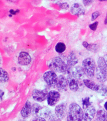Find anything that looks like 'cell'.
I'll return each mask as SVG.
<instances>
[{
    "label": "cell",
    "instance_id": "6da1fadb",
    "mask_svg": "<svg viewBox=\"0 0 107 121\" xmlns=\"http://www.w3.org/2000/svg\"><path fill=\"white\" fill-rule=\"evenodd\" d=\"M83 119V111L80 106L76 103H72L69 107L67 121H82Z\"/></svg>",
    "mask_w": 107,
    "mask_h": 121
},
{
    "label": "cell",
    "instance_id": "7a4b0ae2",
    "mask_svg": "<svg viewBox=\"0 0 107 121\" xmlns=\"http://www.w3.org/2000/svg\"><path fill=\"white\" fill-rule=\"evenodd\" d=\"M49 67L54 72L68 74L67 64L59 57H55L51 59L49 62Z\"/></svg>",
    "mask_w": 107,
    "mask_h": 121
},
{
    "label": "cell",
    "instance_id": "3957f363",
    "mask_svg": "<svg viewBox=\"0 0 107 121\" xmlns=\"http://www.w3.org/2000/svg\"><path fill=\"white\" fill-rule=\"evenodd\" d=\"M83 68L87 76L90 78L94 77L96 71V65L93 59L91 57L85 59L83 62Z\"/></svg>",
    "mask_w": 107,
    "mask_h": 121
},
{
    "label": "cell",
    "instance_id": "277c9868",
    "mask_svg": "<svg viewBox=\"0 0 107 121\" xmlns=\"http://www.w3.org/2000/svg\"><path fill=\"white\" fill-rule=\"evenodd\" d=\"M57 76L56 73L52 71H49L43 74V79L45 83L49 86H54L56 85L57 80Z\"/></svg>",
    "mask_w": 107,
    "mask_h": 121
},
{
    "label": "cell",
    "instance_id": "5b68a950",
    "mask_svg": "<svg viewBox=\"0 0 107 121\" xmlns=\"http://www.w3.org/2000/svg\"><path fill=\"white\" fill-rule=\"evenodd\" d=\"M60 93L57 91L52 90L48 93L47 96V103L50 106H54L59 102L60 99Z\"/></svg>",
    "mask_w": 107,
    "mask_h": 121
},
{
    "label": "cell",
    "instance_id": "8992f818",
    "mask_svg": "<svg viewBox=\"0 0 107 121\" xmlns=\"http://www.w3.org/2000/svg\"><path fill=\"white\" fill-rule=\"evenodd\" d=\"M48 93L47 90H34L32 93V97L34 100L37 102H42L47 98Z\"/></svg>",
    "mask_w": 107,
    "mask_h": 121
},
{
    "label": "cell",
    "instance_id": "52a82bcc",
    "mask_svg": "<svg viewBox=\"0 0 107 121\" xmlns=\"http://www.w3.org/2000/svg\"><path fill=\"white\" fill-rule=\"evenodd\" d=\"M55 113L59 119H64L67 113V104L65 102H62L57 105L55 108Z\"/></svg>",
    "mask_w": 107,
    "mask_h": 121
},
{
    "label": "cell",
    "instance_id": "ba28073f",
    "mask_svg": "<svg viewBox=\"0 0 107 121\" xmlns=\"http://www.w3.org/2000/svg\"><path fill=\"white\" fill-rule=\"evenodd\" d=\"M96 115V110L94 107L90 106L85 109L83 112V120L84 121H91L94 119Z\"/></svg>",
    "mask_w": 107,
    "mask_h": 121
},
{
    "label": "cell",
    "instance_id": "9c48e42d",
    "mask_svg": "<svg viewBox=\"0 0 107 121\" xmlns=\"http://www.w3.org/2000/svg\"><path fill=\"white\" fill-rule=\"evenodd\" d=\"M68 79L64 76H59L56 84L57 89L60 91H65L68 89Z\"/></svg>",
    "mask_w": 107,
    "mask_h": 121
},
{
    "label": "cell",
    "instance_id": "30bf717a",
    "mask_svg": "<svg viewBox=\"0 0 107 121\" xmlns=\"http://www.w3.org/2000/svg\"><path fill=\"white\" fill-rule=\"evenodd\" d=\"M69 74H71L74 77H75L76 78L79 80V79H83L85 75V73L83 67L77 66L76 67H73L70 70V73Z\"/></svg>",
    "mask_w": 107,
    "mask_h": 121
},
{
    "label": "cell",
    "instance_id": "8fae6325",
    "mask_svg": "<svg viewBox=\"0 0 107 121\" xmlns=\"http://www.w3.org/2000/svg\"><path fill=\"white\" fill-rule=\"evenodd\" d=\"M77 62H78V59L75 54L73 52H70L67 58V63H66L68 69V74H69L71 69L75 66L76 64H77Z\"/></svg>",
    "mask_w": 107,
    "mask_h": 121
},
{
    "label": "cell",
    "instance_id": "7c38bea8",
    "mask_svg": "<svg viewBox=\"0 0 107 121\" xmlns=\"http://www.w3.org/2000/svg\"><path fill=\"white\" fill-rule=\"evenodd\" d=\"M31 60H32V59H31L30 54L26 52H21L20 53L18 57V63L22 66L28 65L31 62Z\"/></svg>",
    "mask_w": 107,
    "mask_h": 121
},
{
    "label": "cell",
    "instance_id": "4fadbf2b",
    "mask_svg": "<svg viewBox=\"0 0 107 121\" xmlns=\"http://www.w3.org/2000/svg\"><path fill=\"white\" fill-rule=\"evenodd\" d=\"M68 83L69 88L73 91H76L79 89V79L74 77L71 74H69L68 76Z\"/></svg>",
    "mask_w": 107,
    "mask_h": 121
},
{
    "label": "cell",
    "instance_id": "5bb4252c",
    "mask_svg": "<svg viewBox=\"0 0 107 121\" xmlns=\"http://www.w3.org/2000/svg\"><path fill=\"white\" fill-rule=\"evenodd\" d=\"M71 12L73 15L76 16L83 15L85 13V9L83 6L79 3H74L71 6Z\"/></svg>",
    "mask_w": 107,
    "mask_h": 121
},
{
    "label": "cell",
    "instance_id": "9a60e30c",
    "mask_svg": "<svg viewBox=\"0 0 107 121\" xmlns=\"http://www.w3.org/2000/svg\"><path fill=\"white\" fill-rule=\"evenodd\" d=\"M32 104L29 101H27L25 104V105L23 106V107L22 108L21 110V115L23 118H24V119L28 118L30 115L31 113H32Z\"/></svg>",
    "mask_w": 107,
    "mask_h": 121
},
{
    "label": "cell",
    "instance_id": "2e32d148",
    "mask_svg": "<svg viewBox=\"0 0 107 121\" xmlns=\"http://www.w3.org/2000/svg\"><path fill=\"white\" fill-rule=\"evenodd\" d=\"M107 74L103 71L99 67L96 68V78L101 83H105L107 79Z\"/></svg>",
    "mask_w": 107,
    "mask_h": 121
},
{
    "label": "cell",
    "instance_id": "e0dca14e",
    "mask_svg": "<svg viewBox=\"0 0 107 121\" xmlns=\"http://www.w3.org/2000/svg\"><path fill=\"white\" fill-rule=\"evenodd\" d=\"M83 83H84L85 86L88 87L89 89L92 90L94 91H97V90H98V85L96 84V83H94V81H91L90 79H84Z\"/></svg>",
    "mask_w": 107,
    "mask_h": 121
},
{
    "label": "cell",
    "instance_id": "ac0fdd59",
    "mask_svg": "<svg viewBox=\"0 0 107 121\" xmlns=\"http://www.w3.org/2000/svg\"><path fill=\"white\" fill-rule=\"evenodd\" d=\"M95 121H107V113L103 110H100L96 113Z\"/></svg>",
    "mask_w": 107,
    "mask_h": 121
},
{
    "label": "cell",
    "instance_id": "d6986e66",
    "mask_svg": "<svg viewBox=\"0 0 107 121\" xmlns=\"http://www.w3.org/2000/svg\"><path fill=\"white\" fill-rule=\"evenodd\" d=\"M42 108V107L39 104H34L32 105V114L35 117H39L40 116V114H41Z\"/></svg>",
    "mask_w": 107,
    "mask_h": 121
},
{
    "label": "cell",
    "instance_id": "ffe728a7",
    "mask_svg": "<svg viewBox=\"0 0 107 121\" xmlns=\"http://www.w3.org/2000/svg\"><path fill=\"white\" fill-rule=\"evenodd\" d=\"M98 64L99 68L107 74V62L103 57H100L98 58Z\"/></svg>",
    "mask_w": 107,
    "mask_h": 121
},
{
    "label": "cell",
    "instance_id": "44dd1931",
    "mask_svg": "<svg viewBox=\"0 0 107 121\" xmlns=\"http://www.w3.org/2000/svg\"><path fill=\"white\" fill-rule=\"evenodd\" d=\"M9 79L8 74L5 70L0 68V82L1 83H6Z\"/></svg>",
    "mask_w": 107,
    "mask_h": 121
},
{
    "label": "cell",
    "instance_id": "7402d4cb",
    "mask_svg": "<svg viewBox=\"0 0 107 121\" xmlns=\"http://www.w3.org/2000/svg\"><path fill=\"white\" fill-rule=\"evenodd\" d=\"M97 92L99 93L102 96H107V87L105 85L103 84H100L98 85V88L97 90Z\"/></svg>",
    "mask_w": 107,
    "mask_h": 121
},
{
    "label": "cell",
    "instance_id": "603a6c76",
    "mask_svg": "<svg viewBox=\"0 0 107 121\" xmlns=\"http://www.w3.org/2000/svg\"><path fill=\"white\" fill-rule=\"evenodd\" d=\"M56 51L58 53L64 52L66 49V45L62 42H59L56 45Z\"/></svg>",
    "mask_w": 107,
    "mask_h": 121
},
{
    "label": "cell",
    "instance_id": "cb8c5ba5",
    "mask_svg": "<svg viewBox=\"0 0 107 121\" xmlns=\"http://www.w3.org/2000/svg\"><path fill=\"white\" fill-rule=\"evenodd\" d=\"M51 115H52V112L49 108L45 107H42L40 116H43L44 117H49Z\"/></svg>",
    "mask_w": 107,
    "mask_h": 121
},
{
    "label": "cell",
    "instance_id": "d4e9b609",
    "mask_svg": "<svg viewBox=\"0 0 107 121\" xmlns=\"http://www.w3.org/2000/svg\"><path fill=\"white\" fill-rule=\"evenodd\" d=\"M82 105H83V108L84 109H86L90 106L91 105V103L90 100V97L88 96V97L83 98V101H82Z\"/></svg>",
    "mask_w": 107,
    "mask_h": 121
},
{
    "label": "cell",
    "instance_id": "484cf974",
    "mask_svg": "<svg viewBox=\"0 0 107 121\" xmlns=\"http://www.w3.org/2000/svg\"><path fill=\"white\" fill-rule=\"evenodd\" d=\"M86 49L89 50V51H93V52H97L98 49V45H96V44H89Z\"/></svg>",
    "mask_w": 107,
    "mask_h": 121
},
{
    "label": "cell",
    "instance_id": "4316f807",
    "mask_svg": "<svg viewBox=\"0 0 107 121\" xmlns=\"http://www.w3.org/2000/svg\"><path fill=\"white\" fill-rule=\"evenodd\" d=\"M49 121H61V119H59L56 115H51L49 117Z\"/></svg>",
    "mask_w": 107,
    "mask_h": 121
},
{
    "label": "cell",
    "instance_id": "83f0119b",
    "mask_svg": "<svg viewBox=\"0 0 107 121\" xmlns=\"http://www.w3.org/2000/svg\"><path fill=\"white\" fill-rule=\"evenodd\" d=\"M100 15V11H94V13H92V15H91V20H96V19Z\"/></svg>",
    "mask_w": 107,
    "mask_h": 121
},
{
    "label": "cell",
    "instance_id": "f1b7e54d",
    "mask_svg": "<svg viewBox=\"0 0 107 121\" xmlns=\"http://www.w3.org/2000/svg\"><path fill=\"white\" fill-rule=\"evenodd\" d=\"M98 22H96L93 23L92 24H90L89 25V27L90 29H91L93 31H95L96 30V28H97V26H98Z\"/></svg>",
    "mask_w": 107,
    "mask_h": 121
},
{
    "label": "cell",
    "instance_id": "f546056e",
    "mask_svg": "<svg viewBox=\"0 0 107 121\" xmlns=\"http://www.w3.org/2000/svg\"><path fill=\"white\" fill-rule=\"evenodd\" d=\"M59 7H60L61 9H67L69 8V4L67 3H62L59 4Z\"/></svg>",
    "mask_w": 107,
    "mask_h": 121
},
{
    "label": "cell",
    "instance_id": "4dcf8cb0",
    "mask_svg": "<svg viewBox=\"0 0 107 121\" xmlns=\"http://www.w3.org/2000/svg\"><path fill=\"white\" fill-rule=\"evenodd\" d=\"M94 2V0H83V4L85 6L90 5L91 4H92Z\"/></svg>",
    "mask_w": 107,
    "mask_h": 121
},
{
    "label": "cell",
    "instance_id": "1f68e13d",
    "mask_svg": "<svg viewBox=\"0 0 107 121\" xmlns=\"http://www.w3.org/2000/svg\"><path fill=\"white\" fill-rule=\"evenodd\" d=\"M33 121H46V120H45L43 117H39L35 118L34 120H33Z\"/></svg>",
    "mask_w": 107,
    "mask_h": 121
},
{
    "label": "cell",
    "instance_id": "d6a6232c",
    "mask_svg": "<svg viewBox=\"0 0 107 121\" xmlns=\"http://www.w3.org/2000/svg\"><path fill=\"white\" fill-rule=\"evenodd\" d=\"M4 95V92L1 90H0V102H1L3 99Z\"/></svg>",
    "mask_w": 107,
    "mask_h": 121
},
{
    "label": "cell",
    "instance_id": "836d02e7",
    "mask_svg": "<svg viewBox=\"0 0 107 121\" xmlns=\"http://www.w3.org/2000/svg\"><path fill=\"white\" fill-rule=\"evenodd\" d=\"M105 24L107 25V15H106V17H105Z\"/></svg>",
    "mask_w": 107,
    "mask_h": 121
},
{
    "label": "cell",
    "instance_id": "e575fe53",
    "mask_svg": "<svg viewBox=\"0 0 107 121\" xmlns=\"http://www.w3.org/2000/svg\"><path fill=\"white\" fill-rule=\"evenodd\" d=\"M104 107H105V108L106 109V110L107 111V102L105 103V105H104Z\"/></svg>",
    "mask_w": 107,
    "mask_h": 121
},
{
    "label": "cell",
    "instance_id": "d590c367",
    "mask_svg": "<svg viewBox=\"0 0 107 121\" xmlns=\"http://www.w3.org/2000/svg\"><path fill=\"white\" fill-rule=\"evenodd\" d=\"M8 1H10V2H17L18 1V0H7Z\"/></svg>",
    "mask_w": 107,
    "mask_h": 121
},
{
    "label": "cell",
    "instance_id": "8d00e7d4",
    "mask_svg": "<svg viewBox=\"0 0 107 121\" xmlns=\"http://www.w3.org/2000/svg\"><path fill=\"white\" fill-rule=\"evenodd\" d=\"M103 57H104V59H105V60L107 62V54L105 55V56H104Z\"/></svg>",
    "mask_w": 107,
    "mask_h": 121
},
{
    "label": "cell",
    "instance_id": "74e56055",
    "mask_svg": "<svg viewBox=\"0 0 107 121\" xmlns=\"http://www.w3.org/2000/svg\"><path fill=\"white\" fill-rule=\"evenodd\" d=\"M100 1H107V0H98Z\"/></svg>",
    "mask_w": 107,
    "mask_h": 121
},
{
    "label": "cell",
    "instance_id": "f35d334b",
    "mask_svg": "<svg viewBox=\"0 0 107 121\" xmlns=\"http://www.w3.org/2000/svg\"><path fill=\"white\" fill-rule=\"evenodd\" d=\"M0 62H1V59H0Z\"/></svg>",
    "mask_w": 107,
    "mask_h": 121
},
{
    "label": "cell",
    "instance_id": "ab89813d",
    "mask_svg": "<svg viewBox=\"0 0 107 121\" xmlns=\"http://www.w3.org/2000/svg\"></svg>",
    "mask_w": 107,
    "mask_h": 121
}]
</instances>
